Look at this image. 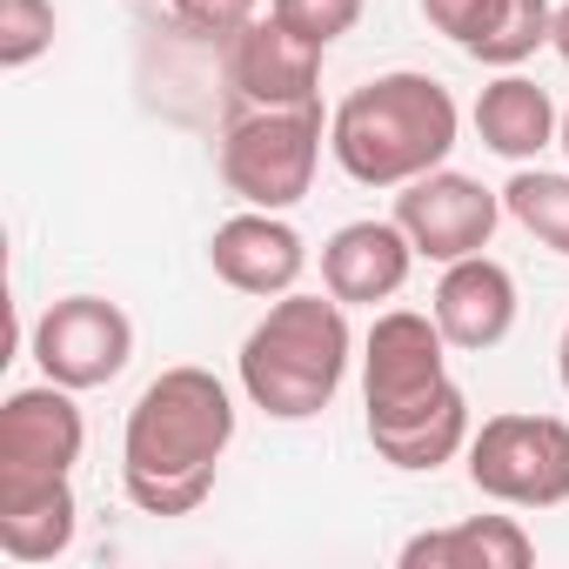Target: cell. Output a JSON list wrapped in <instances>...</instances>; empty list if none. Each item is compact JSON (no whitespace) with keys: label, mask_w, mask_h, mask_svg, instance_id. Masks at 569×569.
Here are the masks:
<instances>
[{"label":"cell","mask_w":569,"mask_h":569,"mask_svg":"<svg viewBox=\"0 0 569 569\" xmlns=\"http://www.w3.org/2000/svg\"><path fill=\"white\" fill-rule=\"evenodd\" d=\"M549 48L562 54V68H569V0H562V8H556V28H549Z\"/></svg>","instance_id":"obj_23"},{"label":"cell","mask_w":569,"mask_h":569,"mask_svg":"<svg viewBox=\"0 0 569 569\" xmlns=\"http://www.w3.org/2000/svg\"><path fill=\"white\" fill-rule=\"evenodd\" d=\"M362 429L389 469H442L469 449V396L449 376V336L422 309H382L362 336Z\"/></svg>","instance_id":"obj_1"},{"label":"cell","mask_w":569,"mask_h":569,"mask_svg":"<svg viewBox=\"0 0 569 569\" xmlns=\"http://www.w3.org/2000/svg\"><path fill=\"white\" fill-rule=\"evenodd\" d=\"M349 362H356V336H349V302H336L329 289L322 296H274L268 316L241 336V356H234V376H241V396L274 416V422H309L322 416L342 382H349Z\"/></svg>","instance_id":"obj_3"},{"label":"cell","mask_w":569,"mask_h":569,"mask_svg":"<svg viewBox=\"0 0 569 569\" xmlns=\"http://www.w3.org/2000/svg\"><path fill=\"white\" fill-rule=\"evenodd\" d=\"M322 54L329 48H316L309 34H296L274 14L248 21L221 48L234 108H309V101H322Z\"/></svg>","instance_id":"obj_9"},{"label":"cell","mask_w":569,"mask_h":569,"mask_svg":"<svg viewBox=\"0 0 569 569\" xmlns=\"http://www.w3.org/2000/svg\"><path fill=\"white\" fill-rule=\"evenodd\" d=\"M88 449V422L74 409V389L34 382L0 402V476H74Z\"/></svg>","instance_id":"obj_10"},{"label":"cell","mask_w":569,"mask_h":569,"mask_svg":"<svg viewBox=\"0 0 569 569\" xmlns=\"http://www.w3.org/2000/svg\"><path fill=\"white\" fill-rule=\"evenodd\" d=\"M234 442V396L214 369H161L121 429V489L141 516H194Z\"/></svg>","instance_id":"obj_2"},{"label":"cell","mask_w":569,"mask_h":569,"mask_svg":"<svg viewBox=\"0 0 569 569\" xmlns=\"http://www.w3.org/2000/svg\"><path fill=\"white\" fill-rule=\"evenodd\" d=\"M556 8L549 0H482V21L469 28L462 54L482 68H522L536 48H549Z\"/></svg>","instance_id":"obj_17"},{"label":"cell","mask_w":569,"mask_h":569,"mask_svg":"<svg viewBox=\"0 0 569 569\" xmlns=\"http://www.w3.org/2000/svg\"><path fill=\"white\" fill-rule=\"evenodd\" d=\"M556 148H562V154H569V108H562V134H556Z\"/></svg>","instance_id":"obj_25"},{"label":"cell","mask_w":569,"mask_h":569,"mask_svg":"<svg viewBox=\"0 0 569 569\" xmlns=\"http://www.w3.org/2000/svg\"><path fill=\"white\" fill-rule=\"evenodd\" d=\"M476 134H482V148H489V154H502V161L529 168L542 148H556L562 114H556L549 88H536L529 74L502 68V74L476 94Z\"/></svg>","instance_id":"obj_15"},{"label":"cell","mask_w":569,"mask_h":569,"mask_svg":"<svg viewBox=\"0 0 569 569\" xmlns=\"http://www.w3.org/2000/svg\"><path fill=\"white\" fill-rule=\"evenodd\" d=\"M396 221L402 234L416 241L422 261H462V254H482L496 221H502V194L482 188L476 174H456V168H429L416 174L409 188H396Z\"/></svg>","instance_id":"obj_8"},{"label":"cell","mask_w":569,"mask_h":569,"mask_svg":"<svg viewBox=\"0 0 569 569\" xmlns=\"http://www.w3.org/2000/svg\"><path fill=\"white\" fill-rule=\"evenodd\" d=\"M556 376H562V389H569V329H562V342H556Z\"/></svg>","instance_id":"obj_24"},{"label":"cell","mask_w":569,"mask_h":569,"mask_svg":"<svg viewBox=\"0 0 569 569\" xmlns=\"http://www.w3.org/2000/svg\"><path fill=\"white\" fill-rule=\"evenodd\" d=\"M28 349H34V362H41L48 382H61V389L81 396V389H108V382L128 369V356H134V322H128V309L108 302V296H61V302L41 309Z\"/></svg>","instance_id":"obj_7"},{"label":"cell","mask_w":569,"mask_h":569,"mask_svg":"<svg viewBox=\"0 0 569 569\" xmlns=\"http://www.w3.org/2000/svg\"><path fill=\"white\" fill-rule=\"evenodd\" d=\"M456 134H462L456 94L436 74H416V68L362 81L329 114V154L362 188H409L416 174L449 168Z\"/></svg>","instance_id":"obj_4"},{"label":"cell","mask_w":569,"mask_h":569,"mask_svg":"<svg viewBox=\"0 0 569 569\" xmlns=\"http://www.w3.org/2000/svg\"><path fill=\"white\" fill-rule=\"evenodd\" d=\"M81 536V502L68 476H0V549L14 562H54Z\"/></svg>","instance_id":"obj_14"},{"label":"cell","mask_w":569,"mask_h":569,"mask_svg":"<svg viewBox=\"0 0 569 569\" xmlns=\"http://www.w3.org/2000/svg\"><path fill=\"white\" fill-rule=\"evenodd\" d=\"M208 268L228 281L234 296H289L302 268H309V241L289 228V214H268V208H241L208 234Z\"/></svg>","instance_id":"obj_11"},{"label":"cell","mask_w":569,"mask_h":569,"mask_svg":"<svg viewBox=\"0 0 569 569\" xmlns=\"http://www.w3.org/2000/svg\"><path fill=\"white\" fill-rule=\"evenodd\" d=\"M416 241L402 234V221H349L322 241V289L349 309H376L389 296H402V281L416 268Z\"/></svg>","instance_id":"obj_13"},{"label":"cell","mask_w":569,"mask_h":569,"mask_svg":"<svg viewBox=\"0 0 569 569\" xmlns=\"http://www.w3.org/2000/svg\"><path fill=\"white\" fill-rule=\"evenodd\" d=\"M422 21L462 48V41H469V28L482 21V0H422Z\"/></svg>","instance_id":"obj_22"},{"label":"cell","mask_w":569,"mask_h":569,"mask_svg":"<svg viewBox=\"0 0 569 569\" xmlns=\"http://www.w3.org/2000/svg\"><path fill=\"white\" fill-rule=\"evenodd\" d=\"M502 214H516L542 248L569 254V174L516 168V174H509V188H502Z\"/></svg>","instance_id":"obj_18"},{"label":"cell","mask_w":569,"mask_h":569,"mask_svg":"<svg viewBox=\"0 0 569 569\" xmlns=\"http://www.w3.org/2000/svg\"><path fill=\"white\" fill-rule=\"evenodd\" d=\"M54 48V0H0V68L21 74Z\"/></svg>","instance_id":"obj_19"},{"label":"cell","mask_w":569,"mask_h":569,"mask_svg":"<svg viewBox=\"0 0 569 569\" xmlns=\"http://www.w3.org/2000/svg\"><path fill=\"white\" fill-rule=\"evenodd\" d=\"M322 141H329L322 101H309V108H234L221 128V181L248 208L289 214L316 188Z\"/></svg>","instance_id":"obj_5"},{"label":"cell","mask_w":569,"mask_h":569,"mask_svg":"<svg viewBox=\"0 0 569 569\" xmlns=\"http://www.w3.org/2000/svg\"><path fill=\"white\" fill-rule=\"evenodd\" d=\"M469 482L502 509H556L569 502V422L502 409L469 436Z\"/></svg>","instance_id":"obj_6"},{"label":"cell","mask_w":569,"mask_h":569,"mask_svg":"<svg viewBox=\"0 0 569 569\" xmlns=\"http://www.w3.org/2000/svg\"><path fill=\"white\" fill-rule=\"evenodd\" d=\"M536 536L516 516H462L402 542V569H529Z\"/></svg>","instance_id":"obj_16"},{"label":"cell","mask_w":569,"mask_h":569,"mask_svg":"<svg viewBox=\"0 0 569 569\" xmlns=\"http://www.w3.org/2000/svg\"><path fill=\"white\" fill-rule=\"evenodd\" d=\"M168 14H174L181 34L228 48L248 21H261V0H168Z\"/></svg>","instance_id":"obj_20"},{"label":"cell","mask_w":569,"mask_h":569,"mask_svg":"<svg viewBox=\"0 0 569 569\" xmlns=\"http://www.w3.org/2000/svg\"><path fill=\"white\" fill-rule=\"evenodd\" d=\"M268 14L289 21L296 34H309L316 48H336L362 21V0H268Z\"/></svg>","instance_id":"obj_21"},{"label":"cell","mask_w":569,"mask_h":569,"mask_svg":"<svg viewBox=\"0 0 569 569\" xmlns=\"http://www.w3.org/2000/svg\"><path fill=\"white\" fill-rule=\"evenodd\" d=\"M516 274L496 261V254H462L442 268L436 296H429V316L436 329L449 336V349L462 356H482V349H502L509 329H516Z\"/></svg>","instance_id":"obj_12"}]
</instances>
